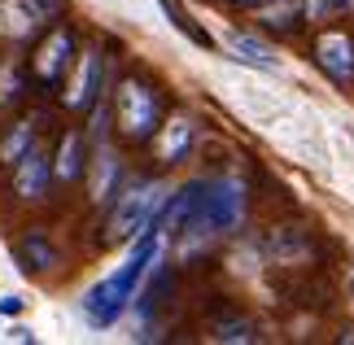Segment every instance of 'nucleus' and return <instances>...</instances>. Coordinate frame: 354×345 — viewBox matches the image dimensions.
<instances>
[{
	"label": "nucleus",
	"mask_w": 354,
	"mask_h": 345,
	"mask_svg": "<svg viewBox=\"0 0 354 345\" xmlns=\"http://www.w3.org/2000/svg\"><path fill=\"white\" fill-rule=\"evenodd\" d=\"M171 192L162 184H136L131 192H118L114 218H110V241H136L149 223H158V210L167 205Z\"/></svg>",
	"instance_id": "2"
},
{
	"label": "nucleus",
	"mask_w": 354,
	"mask_h": 345,
	"mask_svg": "<svg viewBox=\"0 0 354 345\" xmlns=\"http://www.w3.org/2000/svg\"><path fill=\"white\" fill-rule=\"evenodd\" d=\"M350 288H354V284H350Z\"/></svg>",
	"instance_id": "23"
},
{
	"label": "nucleus",
	"mask_w": 354,
	"mask_h": 345,
	"mask_svg": "<svg viewBox=\"0 0 354 345\" xmlns=\"http://www.w3.org/2000/svg\"><path fill=\"white\" fill-rule=\"evenodd\" d=\"M9 341H26V345H31L35 341V328H26V324H9V333H5Z\"/></svg>",
	"instance_id": "20"
},
{
	"label": "nucleus",
	"mask_w": 354,
	"mask_h": 345,
	"mask_svg": "<svg viewBox=\"0 0 354 345\" xmlns=\"http://www.w3.org/2000/svg\"><path fill=\"white\" fill-rule=\"evenodd\" d=\"M31 140H35L31 122H18V127H13L5 140H0V162H5V167H13V162H18L26 149H31Z\"/></svg>",
	"instance_id": "16"
},
{
	"label": "nucleus",
	"mask_w": 354,
	"mask_h": 345,
	"mask_svg": "<svg viewBox=\"0 0 354 345\" xmlns=\"http://www.w3.org/2000/svg\"><path fill=\"white\" fill-rule=\"evenodd\" d=\"M97 92H101V53H84L75 71V84L66 92V105L71 109H92L97 105Z\"/></svg>",
	"instance_id": "8"
},
{
	"label": "nucleus",
	"mask_w": 354,
	"mask_h": 345,
	"mask_svg": "<svg viewBox=\"0 0 354 345\" xmlns=\"http://www.w3.org/2000/svg\"><path fill=\"white\" fill-rule=\"evenodd\" d=\"M71 62H75V35L66 31V26H57V31H48V39L35 53V75L44 79V84H57Z\"/></svg>",
	"instance_id": "5"
},
{
	"label": "nucleus",
	"mask_w": 354,
	"mask_h": 345,
	"mask_svg": "<svg viewBox=\"0 0 354 345\" xmlns=\"http://www.w3.org/2000/svg\"><path fill=\"white\" fill-rule=\"evenodd\" d=\"M53 175L57 179H79L84 175V136H66L62 140V153L53 162Z\"/></svg>",
	"instance_id": "15"
},
{
	"label": "nucleus",
	"mask_w": 354,
	"mask_h": 345,
	"mask_svg": "<svg viewBox=\"0 0 354 345\" xmlns=\"http://www.w3.org/2000/svg\"><path fill=\"white\" fill-rule=\"evenodd\" d=\"M315 53H319V66L337 79V84H350V79H354V39L350 35H342V31L319 35Z\"/></svg>",
	"instance_id": "7"
},
{
	"label": "nucleus",
	"mask_w": 354,
	"mask_h": 345,
	"mask_svg": "<svg viewBox=\"0 0 354 345\" xmlns=\"http://www.w3.org/2000/svg\"><path fill=\"white\" fill-rule=\"evenodd\" d=\"M188 144H193V118H171L167 127L158 136V149H162V162H180L188 153Z\"/></svg>",
	"instance_id": "10"
},
{
	"label": "nucleus",
	"mask_w": 354,
	"mask_h": 345,
	"mask_svg": "<svg viewBox=\"0 0 354 345\" xmlns=\"http://www.w3.org/2000/svg\"><path fill=\"white\" fill-rule=\"evenodd\" d=\"M158 5L167 9V18H171V26H175V31H180L184 39H193L197 48H206V53H214V39H210V31H206V26H201L197 18H188V13H184L180 5H175V0H158Z\"/></svg>",
	"instance_id": "11"
},
{
	"label": "nucleus",
	"mask_w": 354,
	"mask_h": 345,
	"mask_svg": "<svg viewBox=\"0 0 354 345\" xmlns=\"http://www.w3.org/2000/svg\"><path fill=\"white\" fill-rule=\"evenodd\" d=\"M214 341H227V345H250V341H258V328H254L250 319H227V324L214 328Z\"/></svg>",
	"instance_id": "17"
},
{
	"label": "nucleus",
	"mask_w": 354,
	"mask_h": 345,
	"mask_svg": "<svg viewBox=\"0 0 354 345\" xmlns=\"http://www.w3.org/2000/svg\"><path fill=\"white\" fill-rule=\"evenodd\" d=\"M118 179H122L118 158L101 153V158H97V171H92V197H97V201H110L114 192H118Z\"/></svg>",
	"instance_id": "14"
},
{
	"label": "nucleus",
	"mask_w": 354,
	"mask_h": 345,
	"mask_svg": "<svg viewBox=\"0 0 354 345\" xmlns=\"http://www.w3.org/2000/svg\"><path fill=\"white\" fill-rule=\"evenodd\" d=\"M245 5H258V0H245Z\"/></svg>",
	"instance_id": "22"
},
{
	"label": "nucleus",
	"mask_w": 354,
	"mask_h": 345,
	"mask_svg": "<svg viewBox=\"0 0 354 345\" xmlns=\"http://www.w3.org/2000/svg\"><path fill=\"white\" fill-rule=\"evenodd\" d=\"M158 250H162V227L158 223H149L140 236H136V245H131V254H127V262H122L118 271H110L105 280H97L84 293V310H88V319L92 324H114L122 310H127V301L136 297V288H140V280L149 275V267H153V258H158Z\"/></svg>",
	"instance_id": "1"
},
{
	"label": "nucleus",
	"mask_w": 354,
	"mask_h": 345,
	"mask_svg": "<svg viewBox=\"0 0 354 345\" xmlns=\"http://www.w3.org/2000/svg\"><path fill=\"white\" fill-rule=\"evenodd\" d=\"M236 218H241V192H236V184L206 188V197H201V227L219 232V227H232Z\"/></svg>",
	"instance_id": "6"
},
{
	"label": "nucleus",
	"mask_w": 354,
	"mask_h": 345,
	"mask_svg": "<svg viewBox=\"0 0 354 345\" xmlns=\"http://www.w3.org/2000/svg\"><path fill=\"white\" fill-rule=\"evenodd\" d=\"M31 5H35L39 18H48V13H57V9H62V0H31Z\"/></svg>",
	"instance_id": "21"
},
{
	"label": "nucleus",
	"mask_w": 354,
	"mask_h": 345,
	"mask_svg": "<svg viewBox=\"0 0 354 345\" xmlns=\"http://www.w3.org/2000/svg\"><path fill=\"white\" fill-rule=\"evenodd\" d=\"M39 26V13L31 0H0V35H9V39H22V35H31Z\"/></svg>",
	"instance_id": "9"
},
{
	"label": "nucleus",
	"mask_w": 354,
	"mask_h": 345,
	"mask_svg": "<svg viewBox=\"0 0 354 345\" xmlns=\"http://www.w3.org/2000/svg\"><path fill=\"white\" fill-rule=\"evenodd\" d=\"M48 179H53V158L39 153V149L31 144L26 153L13 162V188H18V197L26 201H39L48 192Z\"/></svg>",
	"instance_id": "4"
},
{
	"label": "nucleus",
	"mask_w": 354,
	"mask_h": 345,
	"mask_svg": "<svg viewBox=\"0 0 354 345\" xmlns=\"http://www.w3.org/2000/svg\"><path fill=\"white\" fill-rule=\"evenodd\" d=\"M22 310H26V297L22 293H0V315H5V319H18Z\"/></svg>",
	"instance_id": "19"
},
{
	"label": "nucleus",
	"mask_w": 354,
	"mask_h": 345,
	"mask_svg": "<svg viewBox=\"0 0 354 345\" xmlns=\"http://www.w3.org/2000/svg\"><path fill=\"white\" fill-rule=\"evenodd\" d=\"M289 18H297V5H276V9H263V22H267V26H289Z\"/></svg>",
	"instance_id": "18"
},
{
	"label": "nucleus",
	"mask_w": 354,
	"mask_h": 345,
	"mask_svg": "<svg viewBox=\"0 0 354 345\" xmlns=\"http://www.w3.org/2000/svg\"><path fill=\"white\" fill-rule=\"evenodd\" d=\"M18 258H22L26 271H53L57 267V245H48L44 236H26L18 245Z\"/></svg>",
	"instance_id": "13"
},
{
	"label": "nucleus",
	"mask_w": 354,
	"mask_h": 345,
	"mask_svg": "<svg viewBox=\"0 0 354 345\" xmlns=\"http://www.w3.org/2000/svg\"><path fill=\"white\" fill-rule=\"evenodd\" d=\"M158 118H162V105L153 88H145L140 79H127V84L118 88V122L122 131L131 136V140H149V136L158 131Z\"/></svg>",
	"instance_id": "3"
},
{
	"label": "nucleus",
	"mask_w": 354,
	"mask_h": 345,
	"mask_svg": "<svg viewBox=\"0 0 354 345\" xmlns=\"http://www.w3.org/2000/svg\"><path fill=\"white\" fill-rule=\"evenodd\" d=\"M232 48H236V57H241V62L258 66V71H271V75L280 71V57H276V53H271L258 35H232Z\"/></svg>",
	"instance_id": "12"
}]
</instances>
